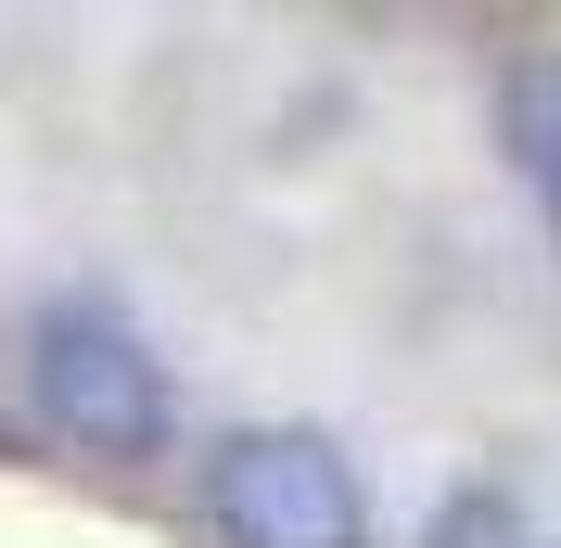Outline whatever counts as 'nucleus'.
I'll list each match as a JSON object with an SVG mask.
<instances>
[{"label": "nucleus", "mask_w": 561, "mask_h": 548, "mask_svg": "<svg viewBox=\"0 0 561 548\" xmlns=\"http://www.w3.org/2000/svg\"><path fill=\"white\" fill-rule=\"evenodd\" d=\"M511 128H524V167H536V192H549V217H561V65H536V77H524Z\"/></svg>", "instance_id": "obj_3"}, {"label": "nucleus", "mask_w": 561, "mask_h": 548, "mask_svg": "<svg viewBox=\"0 0 561 548\" xmlns=\"http://www.w3.org/2000/svg\"><path fill=\"white\" fill-rule=\"evenodd\" d=\"M217 523L230 548H370V498L332 434H243L217 459Z\"/></svg>", "instance_id": "obj_2"}, {"label": "nucleus", "mask_w": 561, "mask_h": 548, "mask_svg": "<svg viewBox=\"0 0 561 548\" xmlns=\"http://www.w3.org/2000/svg\"><path fill=\"white\" fill-rule=\"evenodd\" d=\"M26 370H38V409L65 421L77 446H103V459L167 446V370L140 357L128 319H103V307H51V319L26 332Z\"/></svg>", "instance_id": "obj_1"}]
</instances>
